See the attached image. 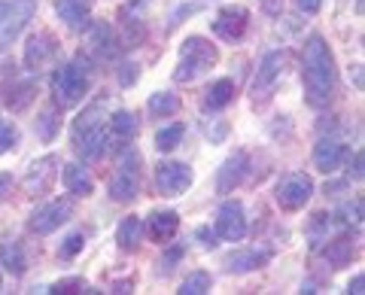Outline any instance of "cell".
<instances>
[{"label":"cell","mask_w":365,"mask_h":295,"mask_svg":"<svg viewBox=\"0 0 365 295\" xmlns=\"http://www.w3.org/2000/svg\"><path fill=\"white\" fill-rule=\"evenodd\" d=\"M302 79H304V98L314 110H323V107L332 104L338 71H335V55L319 33H311L304 43Z\"/></svg>","instance_id":"obj_1"},{"label":"cell","mask_w":365,"mask_h":295,"mask_svg":"<svg viewBox=\"0 0 365 295\" xmlns=\"http://www.w3.org/2000/svg\"><path fill=\"white\" fill-rule=\"evenodd\" d=\"M107 107L104 100H95L91 107H86L71 125V143H73V152L86 162H98L101 155L107 152L110 146V128H107Z\"/></svg>","instance_id":"obj_2"},{"label":"cell","mask_w":365,"mask_h":295,"mask_svg":"<svg viewBox=\"0 0 365 295\" xmlns=\"http://www.w3.org/2000/svg\"><path fill=\"white\" fill-rule=\"evenodd\" d=\"M88 92V64L86 55H76L73 61L58 64L52 73V98L61 110L76 107Z\"/></svg>","instance_id":"obj_3"},{"label":"cell","mask_w":365,"mask_h":295,"mask_svg":"<svg viewBox=\"0 0 365 295\" xmlns=\"http://www.w3.org/2000/svg\"><path fill=\"white\" fill-rule=\"evenodd\" d=\"M216 61H220V49H216L207 37L192 33V37H186L180 46V64H177L174 79L177 83H195L198 76L213 71Z\"/></svg>","instance_id":"obj_4"},{"label":"cell","mask_w":365,"mask_h":295,"mask_svg":"<svg viewBox=\"0 0 365 295\" xmlns=\"http://www.w3.org/2000/svg\"><path fill=\"white\" fill-rule=\"evenodd\" d=\"M107 192L119 204L137 198V192H140V152H137V146H122V152L116 155V174L107 183Z\"/></svg>","instance_id":"obj_5"},{"label":"cell","mask_w":365,"mask_h":295,"mask_svg":"<svg viewBox=\"0 0 365 295\" xmlns=\"http://www.w3.org/2000/svg\"><path fill=\"white\" fill-rule=\"evenodd\" d=\"M37 13L34 0H0V43H13Z\"/></svg>","instance_id":"obj_6"},{"label":"cell","mask_w":365,"mask_h":295,"mask_svg":"<svg viewBox=\"0 0 365 295\" xmlns=\"http://www.w3.org/2000/svg\"><path fill=\"white\" fill-rule=\"evenodd\" d=\"M283 64H287V52H268L265 58H262L253 86H250L253 104H265V100L271 98V92L277 88L280 76H283Z\"/></svg>","instance_id":"obj_7"},{"label":"cell","mask_w":365,"mask_h":295,"mask_svg":"<svg viewBox=\"0 0 365 295\" xmlns=\"http://www.w3.org/2000/svg\"><path fill=\"white\" fill-rule=\"evenodd\" d=\"M314 195V180L307 174H287L274 186V201L280 204L283 210H302Z\"/></svg>","instance_id":"obj_8"},{"label":"cell","mask_w":365,"mask_h":295,"mask_svg":"<svg viewBox=\"0 0 365 295\" xmlns=\"http://www.w3.org/2000/svg\"><path fill=\"white\" fill-rule=\"evenodd\" d=\"M192 180H195V174L182 162H158V167H155V189H158V195H165V198L182 195V192L192 186Z\"/></svg>","instance_id":"obj_9"},{"label":"cell","mask_w":365,"mask_h":295,"mask_svg":"<svg viewBox=\"0 0 365 295\" xmlns=\"http://www.w3.org/2000/svg\"><path fill=\"white\" fill-rule=\"evenodd\" d=\"M71 217H73V204L71 201H49V204H43V207H37L31 213L28 229L34 234H52L55 229H61Z\"/></svg>","instance_id":"obj_10"},{"label":"cell","mask_w":365,"mask_h":295,"mask_svg":"<svg viewBox=\"0 0 365 295\" xmlns=\"http://www.w3.org/2000/svg\"><path fill=\"white\" fill-rule=\"evenodd\" d=\"M216 234L222 237V241H241L247 234V217H244V204L228 198L220 204V210H216Z\"/></svg>","instance_id":"obj_11"},{"label":"cell","mask_w":365,"mask_h":295,"mask_svg":"<svg viewBox=\"0 0 365 295\" xmlns=\"http://www.w3.org/2000/svg\"><path fill=\"white\" fill-rule=\"evenodd\" d=\"M247 171H250V155L244 150H235L222 162L220 174H216V192H220V195H232V192L244 183Z\"/></svg>","instance_id":"obj_12"},{"label":"cell","mask_w":365,"mask_h":295,"mask_svg":"<svg viewBox=\"0 0 365 295\" xmlns=\"http://www.w3.org/2000/svg\"><path fill=\"white\" fill-rule=\"evenodd\" d=\"M55 174H58V155H43V158H37V162L28 167L21 186H25L28 195H43V192L52 189Z\"/></svg>","instance_id":"obj_13"},{"label":"cell","mask_w":365,"mask_h":295,"mask_svg":"<svg viewBox=\"0 0 365 295\" xmlns=\"http://www.w3.org/2000/svg\"><path fill=\"white\" fill-rule=\"evenodd\" d=\"M247 28H250V13H247L244 6H225L213 19V33L220 40H228V43L241 40L244 33H247Z\"/></svg>","instance_id":"obj_14"},{"label":"cell","mask_w":365,"mask_h":295,"mask_svg":"<svg viewBox=\"0 0 365 295\" xmlns=\"http://www.w3.org/2000/svg\"><path fill=\"white\" fill-rule=\"evenodd\" d=\"M344 158H347V146L341 138H319L317 146H314V167L317 171H323V174H335L341 165H344Z\"/></svg>","instance_id":"obj_15"},{"label":"cell","mask_w":365,"mask_h":295,"mask_svg":"<svg viewBox=\"0 0 365 295\" xmlns=\"http://www.w3.org/2000/svg\"><path fill=\"white\" fill-rule=\"evenodd\" d=\"M55 55H58V40L52 37V33H34V37L28 40L25 46V67H31V71H40V67L49 64Z\"/></svg>","instance_id":"obj_16"},{"label":"cell","mask_w":365,"mask_h":295,"mask_svg":"<svg viewBox=\"0 0 365 295\" xmlns=\"http://www.w3.org/2000/svg\"><path fill=\"white\" fill-rule=\"evenodd\" d=\"M274 249L271 247H250V249H237V253L228 256L225 268L232 271V274H250V271H259L271 262Z\"/></svg>","instance_id":"obj_17"},{"label":"cell","mask_w":365,"mask_h":295,"mask_svg":"<svg viewBox=\"0 0 365 295\" xmlns=\"http://www.w3.org/2000/svg\"><path fill=\"white\" fill-rule=\"evenodd\" d=\"M34 95H37L34 79H13V83H6L4 88H0V100H4V107H9L13 113L28 110Z\"/></svg>","instance_id":"obj_18"},{"label":"cell","mask_w":365,"mask_h":295,"mask_svg":"<svg viewBox=\"0 0 365 295\" xmlns=\"http://www.w3.org/2000/svg\"><path fill=\"white\" fill-rule=\"evenodd\" d=\"M86 46L101 61H110L113 55H116V37H113L107 21H95V25H91V31L86 33Z\"/></svg>","instance_id":"obj_19"},{"label":"cell","mask_w":365,"mask_h":295,"mask_svg":"<svg viewBox=\"0 0 365 295\" xmlns=\"http://www.w3.org/2000/svg\"><path fill=\"white\" fill-rule=\"evenodd\" d=\"M61 180H64V189L71 192V195H76V198H88L91 192H95V180H91V174L79 162L64 165Z\"/></svg>","instance_id":"obj_20"},{"label":"cell","mask_w":365,"mask_h":295,"mask_svg":"<svg viewBox=\"0 0 365 295\" xmlns=\"http://www.w3.org/2000/svg\"><path fill=\"white\" fill-rule=\"evenodd\" d=\"M180 229V217L177 210H155L150 217V237L155 244H168L174 241V234Z\"/></svg>","instance_id":"obj_21"},{"label":"cell","mask_w":365,"mask_h":295,"mask_svg":"<svg viewBox=\"0 0 365 295\" xmlns=\"http://www.w3.org/2000/svg\"><path fill=\"white\" fill-rule=\"evenodd\" d=\"M91 6H95V0H55V13H58V19L71 28H76L79 21H86Z\"/></svg>","instance_id":"obj_22"},{"label":"cell","mask_w":365,"mask_h":295,"mask_svg":"<svg viewBox=\"0 0 365 295\" xmlns=\"http://www.w3.org/2000/svg\"><path fill=\"white\" fill-rule=\"evenodd\" d=\"M332 225L335 219L329 213H314L311 222H307V241H311V249H323L326 241L332 237Z\"/></svg>","instance_id":"obj_23"},{"label":"cell","mask_w":365,"mask_h":295,"mask_svg":"<svg viewBox=\"0 0 365 295\" xmlns=\"http://www.w3.org/2000/svg\"><path fill=\"white\" fill-rule=\"evenodd\" d=\"M0 265H4L13 277H21V274H25L28 259H25V249H21V244L9 241V244L0 247Z\"/></svg>","instance_id":"obj_24"},{"label":"cell","mask_w":365,"mask_h":295,"mask_svg":"<svg viewBox=\"0 0 365 295\" xmlns=\"http://www.w3.org/2000/svg\"><path fill=\"white\" fill-rule=\"evenodd\" d=\"M140 232H143L140 217H125V219L119 222L116 241H119V247L125 249V253H131V249H137V244H140Z\"/></svg>","instance_id":"obj_25"},{"label":"cell","mask_w":365,"mask_h":295,"mask_svg":"<svg viewBox=\"0 0 365 295\" xmlns=\"http://www.w3.org/2000/svg\"><path fill=\"white\" fill-rule=\"evenodd\" d=\"M235 100V83L232 79H220V83H213L207 88V100H204V107L207 110H222Z\"/></svg>","instance_id":"obj_26"},{"label":"cell","mask_w":365,"mask_h":295,"mask_svg":"<svg viewBox=\"0 0 365 295\" xmlns=\"http://www.w3.org/2000/svg\"><path fill=\"white\" fill-rule=\"evenodd\" d=\"M107 128H110L113 134H116V138H122V140H131L134 134H137V128H140V122H137L134 113H128V110H119V113H113V116H110Z\"/></svg>","instance_id":"obj_27"},{"label":"cell","mask_w":365,"mask_h":295,"mask_svg":"<svg viewBox=\"0 0 365 295\" xmlns=\"http://www.w3.org/2000/svg\"><path fill=\"white\" fill-rule=\"evenodd\" d=\"M329 247H326V259L332 262L335 268H341V265H347L350 259H353V241L350 237H335V241H326Z\"/></svg>","instance_id":"obj_28"},{"label":"cell","mask_w":365,"mask_h":295,"mask_svg":"<svg viewBox=\"0 0 365 295\" xmlns=\"http://www.w3.org/2000/svg\"><path fill=\"white\" fill-rule=\"evenodd\" d=\"M335 222L341 225V229H362V198H353V201H347L344 207H341L338 213H335Z\"/></svg>","instance_id":"obj_29"},{"label":"cell","mask_w":365,"mask_h":295,"mask_svg":"<svg viewBox=\"0 0 365 295\" xmlns=\"http://www.w3.org/2000/svg\"><path fill=\"white\" fill-rule=\"evenodd\" d=\"M182 134H186L182 125H168V128H162L155 134V150L158 152H174L177 146L182 143Z\"/></svg>","instance_id":"obj_30"},{"label":"cell","mask_w":365,"mask_h":295,"mask_svg":"<svg viewBox=\"0 0 365 295\" xmlns=\"http://www.w3.org/2000/svg\"><path fill=\"white\" fill-rule=\"evenodd\" d=\"M210 286H213V277L207 271H195V274H189L182 280L180 295H204V292H210Z\"/></svg>","instance_id":"obj_31"},{"label":"cell","mask_w":365,"mask_h":295,"mask_svg":"<svg viewBox=\"0 0 365 295\" xmlns=\"http://www.w3.org/2000/svg\"><path fill=\"white\" fill-rule=\"evenodd\" d=\"M150 110L155 116H174V113H180V98L170 92H155L150 98Z\"/></svg>","instance_id":"obj_32"},{"label":"cell","mask_w":365,"mask_h":295,"mask_svg":"<svg viewBox=\"0 0 365 295\" xmlns=\"http://www.w3.org/2000/svg\"><path fill=\"white\" fill-rule=\"evenodd\" d=\"M46 292H52V295H73V292H95V289H91L83 277H67V280L52 283Z\"/></svg>","instance_id":"obj_33"},{"label":"cell","mask_w":365,"mask_h":295,"mask_svg":"<svg viewBox=\"0 0 365 295\" xmlns=\"http://www.w3.org/2000/svg\"><path fill=\"white\" fill-rule=\"evenodd\" d=\"M16 143H19V128H16V125L9 122V119L0 116V155L9 152Z\"/></svg>","instance_id":"obj_34"},{"label":"cell","mask_w":365,"mask_h":295,"mask_svg":"<svg viewBox=\"0 0 365 295\" xmlns=\"http://www.w3.org/2000/svg\"><path fill=\"white\" fill-rule=\"evenodd\" d=\"M83 244H86V237L79 234V232H73V234H71V237H67V241L61 244V249H58L61 259H73V256L79 253V249H83Z\"/></svg>","instance_id":"obj_35"},{"label":"cell","mask_w":365,"mask_h":295,"mask_svg":"<svg viewBox=\"0 0 365 295\" xmlns=\"http://www.w3.org/2000/svg\"><path fill=\"white\" fill-rule=\"evenodd\" d=\"M40 138H43V140H52V138H55V116H52L49 110H46L43 116H40Z\"/></svg>","instance_id":"obj_36"},{"label":"cell","mask_w":365,"mask_h":295,"mask_svg":"<svg viewBox=\"0 0 365 295\" xmlns=\"http://www.w3.org/2000/svg\"><path fill=\"white\" fill-rule=\"evenodd\" d=\"M195 237H198V244H201L204 249H216V244H220V241H216V232L207 229V225H201V229L195 232Z\"/></svg>","instance_id":"obj_37"},{"label":"cell","mask_w":365,"mask_h":295,"mask_svg":"<svg viewBox=\"0 0 365 295\" xmlns=\"http://www.w3.org/2000/svg\"><path fill=\"white\" fill-rule=\"evenodd\" d=\"M182 256H186V247H177V249H170V253L162 259V274H170V271H174V262H180Z\"/></svg>","instance_id":"obj_38"},{"label":"cell","mask_w":365,"mask_h":295,"mask_svg":"<svg viewBox=\"0 0 365 295\" xmlns=\"http://www.w3.org/2000/svg\"><path fill=\"white\" fill-rule=\"evenodd\" d=\"M362 162H365V155H362V150L353 155V162H350V177L356 180V183H362Z\"/></svg>","instance_id":"obj_39"},{"label":"cell","mask_w":365,"mask_h":295,"mask_svg":"<svg viewBox=\"0 0 365 295\" xmlns=\"http://www.w3.org/2000/svg\"><path fill=\"white\" fill-rule=\"evenodd\" d=\"M137 79V64H122V73H119V83L122 86H131Z\"/></svg>","instance_id":"obj_40"},{"label":"cell","mask_w":365,"mask_h":295,"mask_svg":"<svg viewBox=\"0 0 365 295\" xmlns=\"http://www.w3.org/2000/svg\"><path fill=\"white\" fill-rule=\"evenodd\" d=\"M295 4H299V9L302 13H307V16H314L319 6H323V0H295Z\"/></svg>","instance_id":"obj_41"},{"label":"cell","mask_w":365,"mask_h":295,"mask_svg":"<svg viewBox=\"0 0 365 295\" xmlns=\"http://www.w3.org/2000/svg\"><path fill=\"white\" fill-rule=\"evenodd\" d=\"M362 286H365V274H356V277H353V280H350V286H347V292H350V295H362V292H365Z\"/></svg>","instance_id":"obj_42"},{"label":"cell","mask_w":365,"mask_h":295,"mask_svg":"<svg viewBox=\"0 0 365 295\" xmlns=\"http://www.w3.org/2000/svg\"><path fill=\"white\" fill-rule=\"evenodd\" d=\"M9 186H13V177H9V174H4V171H0V198H4V195H6V192H9Z\"/></svg>","instance_id":"obj_43"},{"label":"cell","mask_w":365,"mask_h":295,"mask_svg":"<svg viewBox=\"0 0 365 295\" xmlns=\"http://www.w3.org/2000/svg\"><path fill=\"white\" fill-rule=\"evenodd\" d=\"M9 64H13V58H9L6 46H0V73H4V71H9Z\"/></svg>","instance_id":"obj_44"},{"label":"cell","mask_w":365,"mask_h":295,"mask_svg":"<svg viewBox=\"0 0 365 295\" xmlns=\"http://www.w3.org/2000/svg\"><path fill=\"white\" fill-rule=\"evenodd\" d=\"M350 79L356 83V88H362L365 83H362V64H356V67H350Z\"/></svg>","instance_id":"obj_45"}]
</instances>
